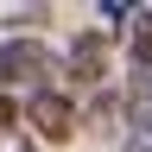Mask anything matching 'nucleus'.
Segmentation results:
<instances>
[{"mask_svg": "<svg viewBox=\"0 0 152 152\" xmlns=\"http://www.w3.org/2000/svg\"><path fill=\"white\" fill-rule=\"evenodd\" d=\"M51 51L38 45V38H7L0 45V89H32V95H45L51 83Z\"/></svg>", "mask_w": 152, "mask_h": 152, "instance_id": "1", "label": "nucleus"}, {"mask_svg": "<svg viewBox=\"0 0 152 152\" xmlns=\"http://www.w3.org/2000/svg\"><path fill=\"white\" fill-rule=\"evenodd\" d=\"M26 127L38 133V140L64 146L70 133H76V102H70V95H57V89H45V95H32V102H26Z\"/></svg>", "mask_w": 152, "mask_h": 152, "instance_id": "2", "label": "nucleus"}, {"mask_svg": "<svg viewBox=\"0 0 152 152\" xmlns=\"http://www.w3.org/2000/svg\"><path fill=\"white\" fill-rule=\"evenodd\" d=\"M70 83L76 89H102V76H108V38L102 32H83V38H76V45H70Z\"/></svg>", "mask_w": 152, "mask_h": 152, "instance_id": "3", "label": "nucleus"}, {"mask_svg": "<svg viewBox=\"0 0 152 152\" xmlns=\"http://www.w3.org/2000/svg\"><path fill=\"white\" fill-rule=\"evenodd\" d=\"M121 146H127V152H152V70H140V83H133V102H127Z\"/></svg>", "mask_w": 152, "mask_h": 152, "instance_id": "4", "label": "nucleus"}, {"mask_svg": "<svg viewBox=\"0 0 152 152\" xmlns=\"http://www.w3.org/2000/svg\"><path fill=\"white\" fill-rule=\"evenodd\" d=\"M127 45H133V64H152V7H140V13H133V32H127Z\"/></svg>", "mask_w": 152, "mask_h": 152, "instance_id": "5", "label": "nucleus"}, {"mask_svg": "<svg viewBox=\"0 0 152 152\" xmlns=\"http://www.w3.org/2000/svg\"><path fill=\"white\" fill-rule=\"evenodd\" d=\"M0 152H38V140L26 127H0Z\"/></svg>", "mask_w": 152, "mask_h": 152, "instance_id": "6", "label": "nucleus"}, {"mask_svg": "<svg viewBox=\"0 0 152 152\" xmlns=\"http://www.w3.org/2000/svg\"><path fill=\"white\" fill-rule=\"evenodd\" d=\"M0 127H19V108L7 102V95H0Z\"/></svg>", "mask_w": 152, "mask_h": 152, "instance_id": "7", "label": "nucleus"}]
</instances>
